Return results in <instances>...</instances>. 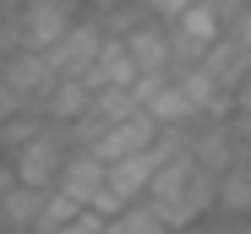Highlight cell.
Here are the masks:
<instances>
[{"instance_id":"6da1fadb","label":"cell","mask_w":251,"mask_h":234,"mask_svg":"<svg viewBox=\"0 0 251 234\" xmlns=\"http://www.w3.org/2000/svg\"><path fill=\"white\" fill-rule=\"evenodd\" d=\"M71 131L66 126H44V131H33L22 147H11L6 152V164H11V180H22V185H33V191H55L60 185V169H66V158H71Z\"/></svg>"},{"instance_id":"7a4b0ae2","label":"cell","mask_w":251,"mask_h":234,"mask_svg":"<svg viewBox=\"0 0 251 234\" xmlns=\"http://www.w3.org/2000/svg\"><path fill=\"white\" fill-rule=\"evenodd\" d=\"M229 17L213 6V0H197V6H186L180 17H170V44H175V65H197L207 49L224 38Z\"/></svg>"},{"instance_id":"3957f363","label":"cell","mask_w":251,"mask_h":234,"mask_svg":"<svg viewBox=\"0 0 251 234\" xmlns=\"http://www.w3.org/2000/svg\"><path fill=\"white\" fill-rule=\"evenodd\" d=\"M158 120L148 109H131V114H120V120H109L104 131H99V142H93V152L104 164H115V158H126V152H148L153 142H158Z\"/></svg>"},{"instance_id":"277c9868","label":"cell","mask_w":251,"mask_h":234,"mask_svg":"<svg viewBox=\"0 0 251 234\" xmlns=\"http://www.w3.org/2000/svg\"><path fill=\"white\" fill-rule=\"evenodd\" d=\"M104 22H93V17H76L71 27H66V38H60V44L55 49H44L50 60H55V71L60 76H82V71H88L93 60H99V49H104Z\"/></svg>"},{"instance_id":"5b68a950","label":"cell","mask_w":251,"mask_h":234,"mask_svg":"<svg viewBox=\"0 0 251 234\" xmlns=\"http://www.w3.org/2000/svg\"><path fill=\"white\" fill-rule=\"evenodd\" d=\"M120 38H126V49H131L137 71H175V44H170V22L164 17H142Z\"/></svg>"},{"instance_id":"8992f818","label":"cell","mask_w":251,"mask_h":234,"mask_svg":"<svg viewBox=\"0 0 251 234\" xmlns=\"http://www.w3.org/2000/svg\"><path fill=\"white\" fill-rule=\"evenodd\" d=\"M202 71L213 76L224 93H246V87H251V49H246V44H235V38L224 33L219 44L202 55Z\"/></svg>"},{"instance_id":"52a82bcc","label":"cell","mask_w":251,"mask_h":234,"mask_svg":"<svg viewBox=\"0 0 251 234\" xmlns=\"http://www.w3.org/2000/svg\"><path fill=\"white\" fill-rule=\"evenodd\" d=\"M153 174H158V147H148V152H126V158L109 164V196H115L120 207L137 202V196H148Z\"/></svg>"},{"instance_id":"ba28073f","label":"cell","mask_w":251,"mask_h":234,"mask_svg":"<svg viewBox=\"0 0 251 234\" xmlns=\"http://www.w3.org/2000/svg\"><path fill=\"white\" fill-rule=\"evenodd\" d=\"M82 76H88V87L99 93V87H131L142 71H137L131 49H126V38H120V33H109V38H104V49H99V60L82 71Z\"/></svg>"},{"instance_id":"9c48e42d","label":"cell","mask_w":251,"mask_h":234,"mask_svg":"<svg viewBox=\"0 0 251 234\" xmlns=\"http://www.w3.org/2000/svg\"><path fill=\"white\" fill-rule=\"evenodd\" d=\"M88 109H93V87H88V76H60V82L50 87V98H44V120L71 126V120H82Z\"/></svg>"},{"instance_id":"30bf717a","label":"cell","mask_w":251,"mask_h":234,"mask_svg":"<svg viewBox=\"0 0 251 234\" xmlns=\"http://www.w3.org/2000/svg\"><path fill=\"white\" fill-rule=\"evenodd\" d=\"M219 213L251 218V158H235V164L219 174Z\"/></svg>"},{"instance_id":"8fae6325","label":"cell","mask_w":251,"mask_h":234,"mask_svg":"<svg viewBox=\"0 0 251 234\" xmlns=\"http://www.w3.org/2000/svg\"><path fill=\"white\" fill-rule=\"evenodd\" d=\"M153 229H164V213L153 207V196H137L104 218V234H153Z\"/></svg>"},{"instance_id":"7c38bea8","label":"cell","mask_w":251,"mask_h":234,"mask_svg":"<svg viewBox=\"0 0 251 234\" xmlns=\"http://www.w3.org/2000/svg\"><path fill=\"white\" fill-rule=\"evenodd\" d=\"M27 234H104V218L93 213V207H82L76 218H60V223H50V218H38Z\"/></svg>"},{"instance_id":"4fadbf2b","label":"cell","mask_w":251,"mask_h":234,"mask_svg":"<svg viewBox=\"0 0 251 234\" xmlns=\"http://www.w3.org/2000/svg\"><path fill=\"white\" fill-rule=\"evenodd\" d=\"M224 33L235 38V44H246V49H251V0H246V6L229 17V27H224Z\"/></svg>"},{"instance_id":"5bb4252c","label":"cell","mask_w":251,"mask_h":234,"mask_svg":"<svg viewBox=\"0 0 251 234\" xmlns=\"http://www.w3.org/2000/svg\"><path fill=\"white\" fill-rule=\"evenodd\" d=\"M153 234H186V229H170V223H164V229H153Z\"/></svg>"},{"instance_id":"9a60e30c","label":"cell","mask_w":251,"mask_h":234,"mask_svg":"<svg viewBox=\"0 0 251 234\" xmlns=\"http://www.w3.org/2000/svg\"><path fill=\"white\" fill-rule=\"evenodd\" d=\"M0 174H6V142H0Z\"/></svg>"},{"instance_id":"2e32d148","label":"cell","mask_w":251,"mask_h":234,"mask_svg":"<svg viewBox=\"0 0 251 234\" xmlns=\"http://www.w3.org/2000/svg\"><path fill=\"white\" fill-rule=\"evenodd\" d=\"M240 98H246V104H251V87H246V93H240Z\"/></svg>"}]
</instances>
